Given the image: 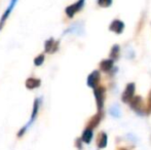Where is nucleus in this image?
<instances>
[{
  "instance_id": "1",
  "label": "nucleus",
  "mask_w": 151,
  "mask_h": 150,
  "mask_svg": "<svg viewBox=\"0 0 151 150\" xmlns=\"http://www.w3.org/2000/svg\"><path fill=\"white\" fill-rule=\"evenodd\" d=\"M83 4H84V0H79V1H77L75 4H72V5L68 6V7L66 8V14H67V16L69 17V18H72L75 12H77L78 10L81 9Z\"/></svg>"
},
{
  "instance_id": "2",
  "label": "nucleus",
  "mask_w": 151,
  "mask_h": 150,
  "mask_svg": "<svg viewBox=\"0 0 151 150\" xmlns=\"http://www.w3.org/2000/svg\"><path fill=\"white\" fill-rule=\"evenodd\" d=\"M134 93H135V84L134 83H129L127 85L124 93L122 94V101L124 103H127L133 99Z\"/></svg>"
},
{
  "instance_id": "3",
  "label": "nucleus",
  "mask_w": 151,
  "mask_h": 150,
  "mask_svg": "<svg viewBox=\"0 0 151 150\" xmlns=\"http://www.w3.org/2000/svg\"><path fill=\"white\" fill-rule=\"evenodd\" d=\"M95 97L96 100H97V104H98V108L101 109L103 107V103H104V93L105 90L103 88H95Z\"/></svg>"
},
{
  "instance_id": "4",
  "label": "nucleus",
  "mask_w": 151,
  "mask_h": 150,
  "mask_svg": "<svg viewBox=\"0 0 151 150\" xmlns=\"http://www.w3.org/2000/svg\"><path fill=\"white\" fill-rule=\"evenodd\" d=\"M17 1H18V0H12V1H10V4L8 5V7L6 8L5 12L3 14V16H2V18H1V20H0V29H2V27H3L4 23H5V21L7 20L8 16L10 14L12 10L14 9V6L16 5Z\"/></svg>"
},
{
  "instance_id": "5",
  "label": "nucleus",
  "mask_w": 151,
  "mask_h": 150,
  "mask_svg": "<svg viewBox=\"0 0 151 150\" xmlns=\"http://www.w3.org/2000/svg\"><path fill=\"white\" fill-rule=\"evenodd\" d=\"M100 80V73L99 71H93L88 78V85L91 88H96L97 84L99 83Z\"/></svg>"
},
{
  "instance_id": "6",
  "label": "nucleus",
  "mask_w": 151,
  "mask_h": 150,
  "mask_svg": "<svg viewBox=\"0 0 151 150\" xmlns=\"http://www.w3.org/2000/svg\"><path fill=\"white\" fill-rule=\"evenodd\" d=\"M123 28H124V25H123V23L121 22V21H118V20H115L112 22V24L110 25L109 29L111 31H113V32L117 33V34H119V33L122 32Z\"/></svg>"
},
{
  "instance_id": "7",
  "label": "nucleus",
  "mask_w": 151,
  "mask_h": 150,
  "mask_svg": "<svg viewBox=\"0 0 151 150\" xmlns=\"http://www.w3.org/2000/svg\"><path fill=\"white\" fill-rule=\"evenodd\" d=\"M40 85V80L39 79H36V78H29V79L26 80V86L28 88H38Z\"/></svg>"
},
{
  "instance_id": "8",
  "label": "nucleus",
  "mask_w": 151,
  "mask_h": 150,
  "mask_svg": "<svg viewBox=\"0 0 151 150\" xmlns=\"http://www.w3.org/2000/svg\"><path fill=\"white\" fill-rule=\"evenodd\" d=\"M113 67V60H105L101 63V69L105 72L110 71Z\"/></svg>"
},
{
  "instance_id": "9",
  "label": "nucleus",
  "mask_w": 151,
  "mask_h": 150,
  "mask_svg": "<svg viewBox=\"0 0 151 150\" xmlns=\"http://www.w3.org/2000/svg\"><path fill=\"white\" fill-rule=\"evenodd\" d=\"M131 105H132V108L136 109V110H139L140 107L142 105V99L141 97H136V98H133L131 101Z\"/></svg>"
},
{
  "instance_id": "10",
  "label": "nucleus",
  "mask_w": 151,
  "mask_h": 150,
  "mask_svg": "<svg viewBox=\"0 0 151 150\" xmlns=\"http://www.w3.org/2000/svg\"><path fill=\"white\" fill-rule=\"evenodd\" d=\"M38 109H39V101L38 100H35V102H34V105H33V111H32V115H31V120L30 122H29V124H31L32 122H33V120L36 118V116H37V113H38ZM28 124V126H29ZM26 126V128H27Z\"/></svg>"
},
{
  "instance_id": "11",
  "label": "nucleus",
  "mask_w": 151,
  "mask_h": 150,
  "mask_svg": "<svg viewBox=\"0 0 151 150\" xmlns=\"http://www.w3.org/2000/svg\"><path fill=\"white\" fill-rule=\"evenodd\" d=\"M91 138H93V131L91 128H86L82 134V141L86 143H90Z\"/></svg>"
},
{
  "instance_id": "12",
  "label": "nucleus",
  "mask_w": 151,
  "mask_h": 150,
  "mask_svg": "<svg viewBox=\"0 0 151 150\" xmlns=\"http://www.w3.org/2000/svg\"><path fill=\"white\" fill-rule=\"evenodd\" d=\"M52 48H55L54 50H56V46H55V41L54 39H48L47 41L45 42V52H52Z\"/></svg>"
},
{
  "instance_id": "13",
  "label": "nucleus",
  "mask_w": 151,
  "mask_h": 150,
  "mask_svg": "<svg viewBox=\"0 0 151 150\" xmlns=\"http://www.w3.org/2000/svg\"><path fill=\"white\" fill-rule=\"evenodd\" d=\"M107 144V136L106 134H101V138H100V141H99V147L100 148H104Z\"/></svg>"
},
{
  "instance_id": "14",
  "label": "nucleus",
  "mask_w": 151,
  "mask_h": 150,
  "mask_svg": "<svg viewBox=\"0 0 151 150\" xmlns=\"http://www.w3.org/2000/svg\"><path fill=\"white\" fill-rule=\"evenodd\" d=\"M118 52H119V46L114 45L113 47H112V50H111V58L116 59L118 57Z\"/></svg>"
},
{
  "instance_id": "15",
  "label": "nucleus",
  "mask_w": 151,
  "mask_h": 150,
  "mask_svg": "<svg viewBox=\"0 0 151 150\" xmlns=\"http://www.w3.org/2000/svg\"><path fill=\"white\" fill-rule=\"evenodd\" d=\"M43 61H44V56L43 55H39V56L34 60V64H35L36 66H40V65H42Z\"/></svg>"
},
{
  "instance_id": "16",
  "label": "nucleus",
  "mask_w": 151,
  "mask_h": 150,
  "mask_svg": "<svg viewBox=\"0 0 151 150\" xmlns=\"http://www.w3.org/2000/svg\"><path fill=\"white\" fill-rule=\"evenodd\" d=\"M110 113L112 114L113 116H119V114H120V111H119V108H118V106L117 105H115V106H113L111 109H110Z\"/></svg>"
},
{
  "instance_id": "17",
  "label": "nucleus",
  "mask_w": 151,
  "mask_h": 150,
  "mask_svg": "<svg viewBox=\"0 0 151 150\" xmlns=\"http://www.w3.org/2000/svg\"><path fill=\"white\" fill-rule=\"evenodd\" d=\"M98 3L102 7H107L112 3V0H98Z\"/></svg>"
}]
</instances>
